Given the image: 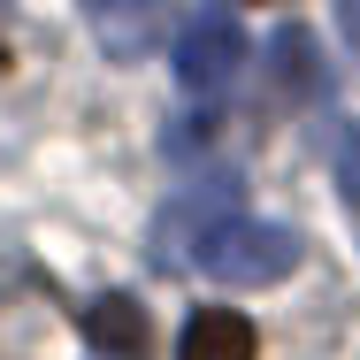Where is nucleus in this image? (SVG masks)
Masks as SVG:
<instances>
[{
  "instance_id": "4",
  "label": "nucleus",
  "mask_w": 360,
  "mask_h": 360,
  "mask_svg": "<svg viewBox=\"0 0 360 360\" xmlns=\"http://www.w3.org/2000/svg\"><path fill=\"white\" fill-rule=\"evenodd\" d=\"M176 360H253V322L238 307H200L176 338Z\"/></svg>"
},
{
  "instance_id": "9",
  "label": "nucleus",
  "mask_w": 360,
  "mask_h": 360,
  "mask_svg": "<svg viewBox=\"0 0 360 360\" xmlns=\"http://www.w3.org/2000/svg\"><path fill=\"white\" fill-rule=\"evenodd\" d=\"M0 62H8V46H0Z\"/></svg>"
},
{
  "instance_id": "8",
  "label": "nucleus",
  "mask_w": 360,
  "mask_h": 360,
  "mask_svg": "<svg viewBox=\"0 0 360 360\" xmlns=\"http://www.w3.org/2000/svg\"><path fill=\"white\" fill-rule=\"evenodd\" d=\"M92 8H123V0H92ZM139 8H146V0H139Z\"/></svg>"
},
{
  "instance_id": "5",
  "label": "nucleus",
  "mask_w": 360,
  "mask_h": 360,
  "mask_svg": "<svg viewBox=\"0 0 360 360\" xmlns=\"http://www.w3.org/2000/svg\"><path fill=\"white\" fill-rule=\"evenodd\" d=\"M269 77L284 84L291 100H330V70L314 62V39H307L299 23L276 31V46H269Z\"/></svg>"
},
{
  "instance_id": "1",
  "label": "nucleus",
  "mask_w": 360,
  "mask_h": 360,
  "mask_svg": "<svg viewBox=\"0 0 360 360\" xmlns=\"http://www.w3.org/2000/svg\"><path fill=\"white\" fill-rule=\"evenodd\" d=\"M299 230L291 222H261V215H215L200 238H192V269L200 276H215V284H238V291H261V284H284L291 269H299Z\"/></svg>"
},
{
  "instance_id": "2",
  "label": "nucleus",
  "mask_w": 360,
  "mask_h": 360,
  "mask_svg": "<svg viewBox=\"0 0 360 360\" xmlns=\"http://www.w3.org/2000/svg\"><path fill=\"white\" fill-rule=\"evenodd\" d=\"M245 62H253V46H245V31L230 23V8H200V15L176 31V84H184L192 100H222Z\"/></svg>"
},
{
  "instance_id": "6",
  "label": "nucleus",
  "mask_w": 360,
  "mask_h": 360,
  "mask_svg": "<svg viewBox=\"0 0 360 360\" xmlns=\"http://www.w3.org/2000/svg\"><path fill=\"white\" fill-rule=\"evenodd\" d=\"M84 338L100 345V360H146V314L131 299H92L84 307Z\"/></svg>"
},
{
  "instance_id": "7",
  "label": "nucleus",
  "mask_w": 360,
  "mask_h": 360,
  "mask_svg": "<svg viewBox=\"0 0 360 360\" xmlns=\"http://www.w3.org/2000/svg\"><path fill=\"white\" fill-rule=\"evenodd\" d=\"M338 31H345V46L360 54V0H338Z\"/></svg>"
},
{
  "instance_id": "3",
  "label": "nucleus",
  "mask_w": 360,
  "mask_h": 360,
  "mask_svg": "<svg viewBox=\"0 0 360 360\" xmlns=\"http://www.w3.org/2000/svg\"><path fill=\"white\" fill-rule=\"evenodd\" d=\"M238 207V184L230 176H207V184H184V200L169 207V215L153 222V261L161 269H184V253H192V238L207 230L215 215H230Z\"/></svg>"
}]
</instances>
